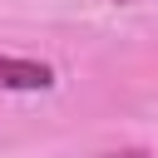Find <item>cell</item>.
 I'll use <instances>...</instances> for the list:
<instances>
[{
    "instance_id": "obj_3",
    "label": "cell",
    "mask_w": 158,
    "mask_h": 158,
    "mask_svg": "<svg viewBox=\"0 0 158 158\" xmlns=\"http://www.w3.org/2000/svg\"><path fill=\"white\" fill-rule=\"evenodd\" d=\"M118 5H128V0H118Z\"/></svg>"
},
{
    "instance_id": "obj_1",
    "label": "cell",
    "mask_w": 158,
    "mask_h": 158,
    "mask_svg": "<svg viewBox=\"0 0 158 158\" xmlns=\"http://www.w3.org/2000/svg\"><path fill=\"white\" fill-rule=\"evenodd\" d=\"M44 89H54V69L49 64L0 54V94H44Z\"/></svg>"
},
{
    "instance_id": "obj_2",
    "label": "cell",
    "mask_w": 158,
    "mask_h": 158,
    "mask_svg": "<svg viewBox=\"0 0 158 158\" xmlns=\"http://www.w3.org/2000/svg\"><path fill=\"white\" fill-rule=\"evenodd\" d=\"M99 158H148L143 148H118V153H99Z\"/></svg>"
}]
</instances>
